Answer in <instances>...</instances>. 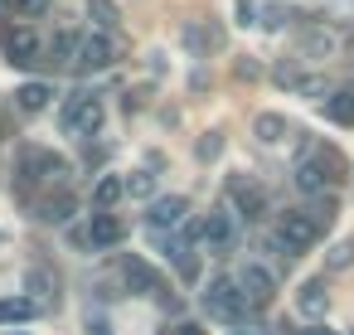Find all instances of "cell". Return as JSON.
<instances>
[{
  "mask_svg": "<svg viewBox=\"0 0 354 335\" xmlns=\"http://www.w3.org/2000/svg\"><path fill=\"white\" fill-rule=\"evenodd\" d=\"M117 277H122V287H127L131 296H156V301H160V306H170V311L180 306V301H175V291L165 287V277H160V272H151V262H141L136 253H122V257H117Z\"/></svg>",
  "mask_w": 354,
  "mask_h": 335,
  "instance_id": "6da1fadb",
  "label": "cell"
},
{
  "mask_svg": "<svg viewBox=\"0 0 354 335\" xmlns=\"http://www.w3.org/2000/svg\"><path fill=\"white\" fill-rule=\"evenodd\" d=\"M315 238H320V228H315V219H306V209H286V214H277V224H272V248H277L281 257L306 253Z\"/></svg>",
  "mask_w": 354,
  "mask_h": 335,
  "instance_id": "7a4b0ae2",
  "label": "cell"
},
{
  "mask_svg": "<svg viewBox=\"0 0 354 335\" xmlns=\"http://www.w3.org/2000/svg\"><path fill=\"white\" fill-rule=\"evenodd\" d=\"M204 311L214 316V320H248V291H243V282H228V277H214L209 282V291H204Z\"/></svg>",
  "mask_w": 354,
  "mask_h": 335,
  "instance_id": "3957f363",
  "label": "cell"
},
{
  "mask_svg": "<svg viewBox=\"0 0 354 335\" xmlns=\"http://www.w3.org/2000/svg\"><path fill=\"white\" fill-rule=\"evenodd\" d=\"M102 117H107L102 98H93V93H73L68 107H64V132H68V136H97V132H102Z\"/></svg>",
  "mask_w": 354,
  "mask_h": 335,
  "instance_id": "277c9868",
  "label": "cell"
},
{
  "mask_svg": "<svg viewBox=\"0 0 354 335\" xmlns=\"http://www.w3.org/2000/svg\"><path fill=\"white\" fill-rule=\"evenodd\" d=\"M0 49H6V59H10L15 69H30V64L39 59V35H35V25L6 20V25H0Z\"/></svg>",
  "mask_w": 354,
  "mask_h": 335,
  "instance_id": "5b68a950",
  "label": "cell"
},
{
  "mask_svg": "<svg viewBox=\"0 0 354 335\" xmlns=\"http://www.w3.org/2000/svg\"><path fill=\"white\" fill-rule=\"evenodd\" d=\"M228 204H233V214H243V219H262L267 214V190H262V180L257 175H228Z\"/></svg>",
  "mask_w": 354,
  "mask_h": 335,
  "instance_id": "8992f818",
  "label": "cell"
},
{
  "mask_svg": "<svg viewBox=\"0 0 354 335\" xmlns=\"http://www.w3.org/2000/svg\"><path fill=\"white\" fill-rule=\"evenodd\" d=\"M272 78L281 83V88H291V93H310V98H330V83L320 78V73H306L296 59H277V69H272Z\"/></svg>",
  "mask_w": 354,
  "mask_h": 335,
  "instance_id": "52a82bcc",
  "label": "cell"
},
{
  "mask_svg": "<svg viewBox=\"0 0 354 335\" xmlns=\"http://www.w3.org/2000/svg\"><path fill=\"white\" fill-rule=\"evenodd\" d=\"M185 209H189V199H185V194H160V199H151V204H146V228L165 233V228H175V224L185 219Z\"/></svg>",
  "mask_w": 354,
  "mask_h": 335,
  "instance_id": "ba28073f",
  "label": "cell"
},
{
  "mask_svg": "<svg viewBox=\"0 0 354 335\" xmlns=\"http://www.w3.org/2000/svg\"><path fill=\"white\" fill-rule=\"evenodd\" d=\"M39 219L44 224H68L73 214H78V194L73 190H49V194H39Z\"/></svg>",
  "mask_w": 354,
  "mask_h": 335,
  "instance_id": "9c48e42d",
  "label": "cell"
},
{
  "mask_svg": "<svg viewBox=\"0 0 354 335\" xmlns=\"http://www.w3.org/2000/svg\"><path fill=\"white\" fill-rule=\"evenodd\" d=\"M204 243H209V253H233V243H238V224L228 219V209H218V214L204 219Z\"/></svg>",
  "mask_w": 354,
  "mask_h": 335,
  "instance_id": "30bf717a",
  "label": "cell"
},
{
  "mask_svg": "<svg viewBox=\"0 0 354 335\" xmlns=\"http://www.w3.org/2000/svg\"><path fill=\"white\" fill-rule=\"evenodd\" d=\"M112 64V39L107 35H83V49H78V69L83 73H97Z\"/></svg>",
  "mask_w": 354,
  "mask_h": 335,
  "instance_id": "8fae6325",
  "label": "cell"
},
{
  "mask_svg": "<svg viewBox=\"0 0 354 335\" xmlns=\"http://www.w3.org/2000/svg\"><path fill=\"white\" fill-rule=\"evenodd\" d=\"M296 311H301L310 325H320V316L330 311V291H325V282H306V287L296 291Z\"/></svg>",
  "mask_w": 354,
  "mask_h": 335,
  "instance_id": "7c38bea8",
  "label": "cell"
},
{
  "mask_svg": "<svg viewBox=\"0 0 354 335\" xmlns=\"http://www.w3.org/2000/svg\"><path fill=\"white\" fill-rule=\"evenodd\" d=\"M88 238H93V248H117V243L127 238V224H122L117 214H93Z\"/></svg>",
  "mask_w": 354,
  "mask_h": 335,
  "instance_id": "4fadbf2b",
  "label": "cell"
},
{
  "mask_svg": "<svg viewBox=\"0 0 354 335\" xmlns=\"http://www.w3.org/2000/svg\"><path fill=\"white\" fill-rule=\"evenodd\" d=\"M325 117H330L335 127H354V83L330 88V98H325Z\"/></svg>",
  "mask_w": 354,
  "mask_h": 335,
  "instance_id": "5bb4252c",
  "label": "cell"
},
{
  "mask_svg": "<svg viewBox=\"0 0 354 335\" xmlns=\"http://www.w3.org/2000/svg\"><path fill=\"white\" fill-rule=\"evenodd\" d=\"M20 170H44V180H59V175H68V161L39 146V151H25L20 156Z\"/></svg>",
  "mask_w": 354,
  "mask_h": 335,
  "instance_id": "9a60e30c",
  "label": "cell"
},
{
  "mask_svg": "<svg viewBox=\"0 0 354 335\" xmlns=\"http://www.w3.org/2000/svg\"><path fill=\"white\" fill-rule=\"evenodd\" d=\"M243 291H248V301H262V306H272V296H277V282H272V272H267V267H243Z\"/></svg>",
  "mask_w": 354,
  "mask_h": 335,
  "instance_id": "2e32d148",
  "label": "cell"
},
{
  "mask_svg": "<svg viewBox=\"0 0 354 335\" xmlns=\"http://www.w3.org/2000/svg\"><path fill=\"white\" fill-rule=\"evenodd\" d=\"M325 185H330V180H325V170H320L315 161H296V190H301L306 199H320Z\"/></svg>",
  "mask_w": 354,
  "mask_h": 335,
  "instance_id": "e0dca14e",
  "label": "cell"
},
{
  "mask_svg": "<svg viewBox=\"0 0 354 335\" xmlns=\"http://www.w3.org/2000/svg\"><path fill=\"white\" fill-rule=\"evenodd\" d=\"M286 132H291V122H286L281 112H262V117L252 122V136H257L262 146H277V141H281Z\"/></svg>",
  "mask_w": 354,
  "mask_h": 335,
  "instance_id": "ac0fdd59",
  "label": "cell"
},
{
  "mask_svg": "<svg viewBox=\"0 0 354 335\" xmlns=\"http://www.w3.org/2000/svg\"><path fill=\"white\" fill-rule=\"evenodd\" d=\"M25 287H30V291H39V301H49V306L59 301V277H54L49 267H30V277H25Z\"/></svg>",
  "mask_w": 354,
  "mask_h": 335,
  "instance_id": "d6986e66",
  "label": "cell"
},
{
  "mask_svg": "<svg viewBox=\"0 0 354 335\" xmlns=\"http://www.w3.org/2000/svg\"><path fill=\"white\" fill-rule=\"evenodd\" d=\"M30 316H35L30 296H6V301H0V325H25Z\"/></svg>",
  "mask_w": 354,
  "mask_h": 335,
  "instance_id": "ffe728a7",
  "label": "cell"
},
{
  "mask_svg": "<svg viewBox=\"0 0 354 335\" xmlns=\"http://www.w3.org/2000/svg\"><path fill=\"white\" fill-rule=\"evenodd\" d=\"M310 161L325 170V180L335 185V180H344V156L339 151H330V146H310Z\"/></svg>",
  "mask_w": 354,
  "mask_h": 335,
  "instance_id": "44dd1931",
  "label": "cell"
},
{
  "mask_svg": "<svg viewBox=\"0 0 354 335\" xmlns=\"http://www.w3.org/2000/svg\"><path fill=\"white\" fill-rule=\"evenodd\" d=\"M15 107H20V112H44V107H49V88H44V83H25V88L15 93Z\"/></svg>",
  "mask_w": 354,
  "mask_h": 335,
  "instance_id": "7402d4cb",
  "label": "cell"
},
{
  "mask_svg": "<svg viewBox=\"0 0 354 335\" xmlns=\"http://www.w3.org/2000/svg\"><path fill=\"white\" fill-rule=\"evenodd\" d=\"M122 194H127V185H122L117 175H102V180H97V190H93V199H97V209H102V214H112V204H117Z\"/></svg>",
  "mask_w": 354,
  "mask_h": 335,
  "instance_id": "603a6c76",
  "label": "cell"
},
{
  "mask_svg": "<svg viewBox=\"0 0 354 335\" xmlns=\"http://www.w3.org/2000/svg\"><path fill=\"white\" fill-rule=\"evenodd\" d=\"M180 39H185V49H189V54H209L218 35H214V30H204V25H185V35H180Z\"/></svg>",
  "mask_w": 354,
  "mask_h": 335,
  "instance_id": "cb8c5ba5",
  "label": "cell"
},
{
  "mask_svg": "<svg viewBox=\"0 0 354 335\" xmlns=\"http://www.w3.org/2000/svg\"><path fill=\"white\" fill-rule=\"evenodd\" d=\"M78 49H83V35H73V30H59V35H54V59H59V64H73Z\"/></svg>",
  "mask_w": 354,
  "mask_h": 335,
  "instance_id": "d4e9b609",
  "label": "cell"
},
{
  "mask_svg": "<svg viewBox=\"0 0 354 335\" xmlns=\"http://www.w3.org/2000/svg\"><path fill=\"white\" fill-rule=\"evenodd\" d=\"M88 15L97 20V30H117V6H112V0H88Z\"/></svg>",
  "mask_w": 354,
  "mask_h": 335,
  "instance_id": "484cf974",
  "label": "cell"
},
{
  "mask_svg": "<svg viewBox=\"0 0 354 335\" xmlns=\"http://www.w3.org/2000/svg\"><path fill=\"white\" fill-rule=\"evenodd\" d=\"M6 6L15 10V20H39V15H49L54 0H6Z\"/></svg>",
  "mask_w": 354,
  "mask_h": 335,
  "instance_id": "4316f807",
  "label": "cell"
},
{
  "mask_svg": "<svg viewBox=\"0 0 354 335\" xmlns=\"http://www.w3.org/2000/svg\"><path fill=\"white\" fill-rule=\"evenodd\" d=\"M330 49H335V39H330V35H320V30L301 35V54H310V59H325Z\"/></svg>",
  "mask_w": 354,
  "mask_h": 335,
  "instance_id": "83f0119b",
  "label": "cell"
},
{
  "mask_svg": "<svg viewBox=\"0 0 354 335\" xmlns=\"http://www.w3.org/2000/svg\"><path fill=\"white\" fill-rule=\"evenodd\" d=\"M349 262H354V238H344L325 253V267H349Z\"/></svg>",
  "mask_w": 354,
  "mask_h": 335,
  "instance_id": "f1b7e54d",
  "label": "cell"
},
{
  "mask_svg": "<svg viewBox=\"0 0 354 335\" xmlns=\"http://www.w3.org/2000/svg\"><path fill=\"white\" fill-rule=\"evenodd\" d=\"M310 219H315V228H330V219H335V199L320 194V199L310 204Z\"/></svg>",
  "mask_w": 354,
  "mask_h": 335,
  "instance_id": "f546056e",
  "label": "cell"
},
{
  "mask_svg": "<svg viewBox=\"0 0 354 335\" xmlns=\"http://www.w3.org/2000/svg\"><path fill=\"white\" fill-rule=\"evenodd\" d=\"M127 190H131L136 199H151V194H156V175H131V180H127Z\"/></svg>",
  "mask_w": 354,
  "mask_h": 335,
  "instance_id": "4dcf8cb0",
  "label": "cell"
},
{
  "mask_svg": "<svg viewBox=\"0 0 354 335\" xmlns=\"http://www.w3.org/2000/svg\"><path fill=\"white\" fill-rule=\"evenodd\" d=\"M286 20H291V10H281V6H267V10H262V25H267V30H281Z\"/></svg>",
  "mask_w": 354,
  "mask_h": 335,
  "instance_id": "1f68e13d",
  "label": "cell"
},
{
  "mask_svg": "<svg viewBox=\"0 0 354 335\" xmlns=\"http://www.w3.org/2000/svg\"><path fill=\"white\" fill-rule=\"evenodd\" d=\"M218 146H223V141H218V132H209V136L199 141V156H204V161H214V156H218Z\"/></svg>",
  "mask_w": 354,
  "mask_h": 335,
  "instance_id": "d6a6232c",
  "label": "cell"
},
{
  "mask_svg": "<svg viewBox=\"0 0 354 335\" xmlns=\"http://www.w3.org/2000/svg\"><path fill=\"white\" fill-rule=\"evenodd\" d=\"M165 335H204V325H199V320H175Z\"/></svg>",
  "mask_w": 354,
  "mask_h": 335,
  "instance_id": "836d02e7",
  "label": "cell"
},
{
  "mask_svg": "<svg viewBox=\"0 0 354 335\" xmlns=\"http://www.w3.org/2000/svg\"><path fill=\"white\" fill-rule=\"evenodd\" d=\"M238 25H262L257 10H252V0H238Z\"/></svg>",
  "mask_w": 354,
  "mask_h": 335,
  "instance_id": "e575fe53",
  "label": "cell"
},
{
  "mask_svg": "<svg viewBox=\"0 0 354 335\" xmlns=\"http://www.w3.org/2000/svg\"><path fill=\"white\" fill-rule=\"evenodd\" d=\"M301 335H335V330H325V325H306Z\"/></svg>",
  "mask_w": 354,
  "mask_h": 335,
  "instance_id": "d590c367",
  "label": "cell"
},
{
  "mask_svg": "<svg viewBox=\"0 0 354 335\" xmlns=\"http://www.w3.org/2000/svg\"><path fill=\"white\" fill-rule=\"evenodd\" d=\"M238 335H243V330H238Z\"/></svg>",
  "mask_w": 354,
  "mask_h": 335,
  "instance_id": "8d00e7d4",
  "label": "cell"
}]
</instances>
